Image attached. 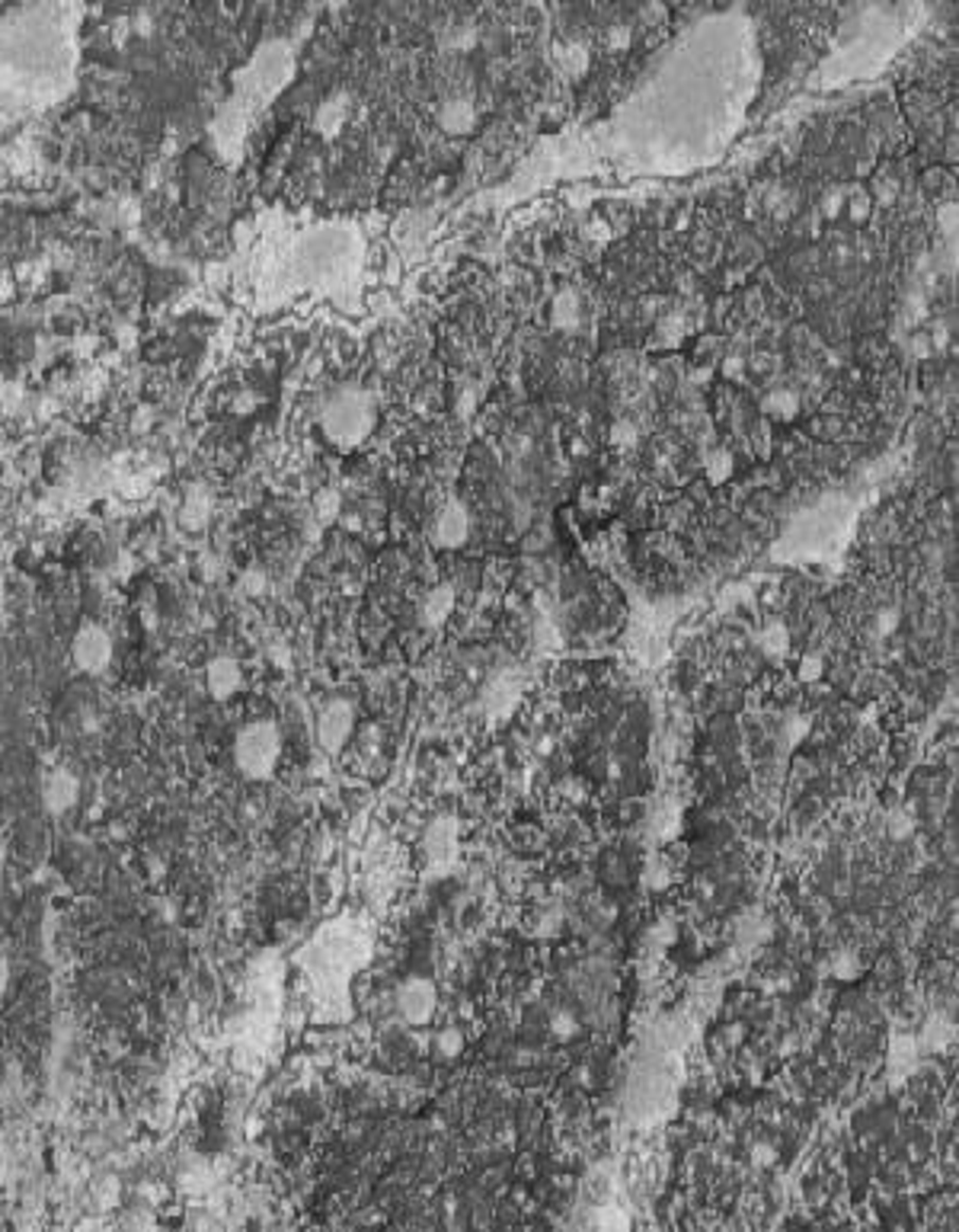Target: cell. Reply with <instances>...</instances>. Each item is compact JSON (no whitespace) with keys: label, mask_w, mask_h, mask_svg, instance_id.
<instances>
[{"label":"cell","mask_w":959,"mask_h":1232,"mask_svg":"<svg viewBox=\"0 0 959 1232\" xmlns=\"http://www.w3.org/2000/svg\"><path fill=\"white\" fill-rule=\"evenodd\" d=\"M234 765L247 781H269L282 762V731L276 721H250L234 737Z\"/></svg>","instance_id":"cell-1"},{"label":"cell","mask_w":959,"mask_h":1232,"mask_svg":"<svg viewBox=\"0 0 959 1232\" xmlns=\"http://www.w3.org/2000/svg\"><path fill=\"white\" fill-rule=\"evenodd\" d=\"M394 1005L410 1027H426L439 1011V986L429 976H410L397 986Z\"/></svg>","instance_id":"cell-2"},{"label":"cell","mask_w":959,"mask_h":1232,"mask_svg":"<svg viewBox=\"0 0 959 1232\" xmlns=\"http://www.w3.org/2000/svg\"><path fill=\"white\" fill-rule=\"evenodd\" d=\"M71 663L87 672V675H100L109 663H112V637L103 624H84L77 628L74 640H71Z\"/></svg>","instance_id":"cell-3"},{"label":"cell","mask_w":959,"mask_h":1232,"mask_svg":"<svg viewBox=\"0 0 959 1232\" xmlns=\"http://www.w3.org/2000/svg\"><path fill=\"white\" fill-rule=\"evenodd\" d=\"M355 734V711L349 701H333L323 708L320 721H317V743L326 750V753H342L349 746Z\"/></svg>","instance_id":"cell-4"},{"label":"cell","mask_w":959,"mask_h":1232,"mask_svg":"<svg viewBox=\"0 0 959 1232\" xmlns=\"http://www.w3.org/2000/svg\"><path fill=\"white\" fill-rule=\"evenodd\" d=\"M326 426L339 442H358V436L368 429V410L361 407L358 398H342L330 407Z\"/></svg>","instance_id":"cell-5"},{"label":"cell","mask_w":959,"mask_h":1232,"mask_svg":"<svg viewBox=\"0 0 959 1232\" xmlns=\"http://www.w3.org/2000/svg\"><path fill=\"white\" fill-rule=\"evenodd\" d=\"M77 797H81V778L74 772L55 769V772L46 775V781H42V804H46L49 813H55V816L68 813L77 804Z\"/></svg>","instance_id":"cell-6"},{"label":"cell","mask_w":959,"mask_h":1232,"mask_svg":"<svg viewBox=\"0 0 959 1232\" xmlns=\"http://www.w3.org/2000/svg\"><path fill=\"white\" fill-rule=\"evenodd\" d=\"M206 688L215 701H228L244 688V666L234 656H215L206 666Z\"/></svg>","instance_id":"cell-7"},{"label":"cell","mask_w":959,"mask_h":1232,"mask_svg":"<svg viewBox=\"0 0 959 1232\" xmlns=\"http://www.w3.org/2000/svg\"><path fill=\"white\" fill-rule=\"evenodd\" d=\"M432 535H436V545H439V548H461V545L467 542V535H470L467 509H464L461 503H448V506L439 512V518H436Z\"/></svg>","instance_id":"cell-8"},{"label":"cell","mask_w":959,"mask_h":1232,"mask_svg":"<svg viewBox=\"0 0 959 1232\" xmlns=\"http://www.w3.org/2000/svg\"><path fill=\"white\" fill-rule=\"evenodd\" d=\"M455 842H458L455 820H436L429 826V832H426V855H429V861H448Z\"/></svg>","instance_id":"cell-9"},{"label":"cell","mask_w":959,"mask_h":1232,"mask_svg":"<svg viewBox=\"0 0 959 1232\" xmlns=\"http://www.w3.org/2000/svg\"><path fill=\"white\" fill-rule=\"evenodd\" d=\"M451 612H455V593H451L448 586L432 589V593L426 596V602H423V618H426L429 624H442Z\"/></svg>","instance_id":"cell-10"},{"label":"cell","mask_w":959,"mask_h":1232,"mask_svg":"<svg viewBox=\"0 0 959 1232\" xmlns=\"http://www.w3.org/2000/svg\"><path fill=\"white\" fill-rule=\"evenodd\" d=\"M464 1050V1034H461V1027H442L439 1034H436V1053H442L445 1060H451V1056H458Z\"/></svg>","instance_id":"cell-11"},{"label":"cell","mask_w":959,"mask_h":1232,"mask_svg":"<svg viewBox=\"0 0 959 1232\" xmlns=\"http://www.w3.org/2000/svg\"><path fill=\"white\" fill-rule=\"evenodd\" d=\"M442 122H445L448 128H455V131H464V128L474 122V109H470L467 103H451V106L445 109Z\"/></svg>","instance_id":"cell-12"},{"label":"cell","mask_w":959,"mask_h":1232,"mask_svg":"<svg viewBox=\"0 0 959 1232\" xmlns=\"http://www.w3.org/2000/svg\"><path fill=\"white\" fill-rule=\"evenodd\" d=\"M317 509H320L323 518H336V512H339V496H336V493H323V496L317 499Z\"/></svg>","instance_id":"cell-13"}]
</instances>
